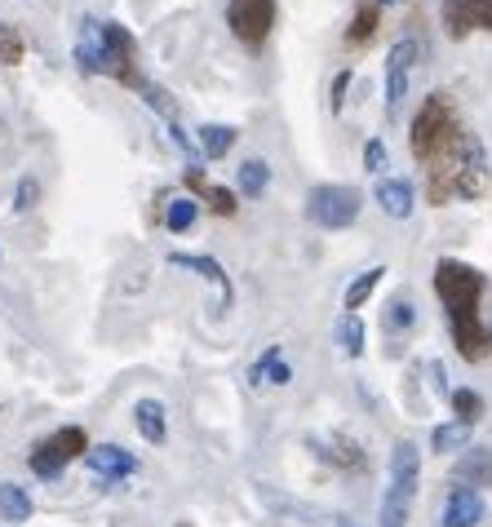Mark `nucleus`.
<instances>
[{
    "mask_svg": "<svg viewBox=\"0 0 492 527\" xmlns=\"http://www.w3.org/2000/svg\"><path fill=\"white\" fill-rule=\"evenodd\" d=\"M417 474H422V461H417V443L399 439L391 452V483L404 492H417Z\"/></svg>",
    "mask_w": 492,
    "mask_h": 527,
    "instance_id": "4468645a",
    "label": "nucleus"
},
{
    "mask_svg": "<svg viewBox=\"0 0 492 527\" xmlns=\"http://www.w3.org/2000/svg\"><path fill=\"white\" fill-rule=\"evenodd\" d=\"M377 23H382V9H377V0H364L360 14H355V23L346 27V45H364V40H373Z\"/></svg>",
    "mask_w": 492,
    "mask_h": 527,
    "instance_id": "412c9836",
    "label": "nucleus"
},
{
    "mask_svg": "<svg viewBox=\"0 0 492 527\" xmlns=\"http://www.w3.org/2000/svg\"><path fill=\"white\" fill-rule=\"evenodd\" d=\"M364 169H368V173H382V169H386V142H382V138H368V147H364Z\"/></svg>",
    "mask_w": 492,
    "mask_h": 527,
    "instance_id": "c756f323",
    "label": "nucleus"
},
{
    "mask_svg": "<svg viewBox=\"0 0 492 527\" xmlns=\"http://www.w3.org/2000/svg\"><path fill=\"white\" fill-rule=\"evenodd\" d=\"M470 430L457 426V421H448V426H435V434H430V448L435 452H453V448H466Z\"/></svg>",
    "mask_w": 492,
    "mask_h": 527,
    "instance_id": "b1692460",
    "label": "nucleus"
},
{
    "mask_svg": "<svg viewBox=\"0 0 492 527\" xmlns=\"http://www.w3.org/2000/svg\"><path fill=\"white\" fill-rule=\"evenodd\" d=\"M453 483H457V488H470V492L488 488V483H492V448L475 443V448L461 452V457H457V470H453Z\"/></svg>",
    "mask_w": 492,
    "mask_h": 527,
    "instance_id": "1a4fd4ad",
    "label": "nucleus"
},
{
    "mask_svg": "<svg viewBox=\"0 0 492 527\" xmlns=\"http://www.w3.org/2000/svg\"><path fill=\"white\" fill-rule=\"evenodd\" d=\"M231 147H235V129H231V124H204V129H200L204 160H222Z\"/></svg>",
    "mask_w": 492,
    "mask_h": 527,
    "instance_id": "6ab92c4d",
    "label": "nucleus"
},
{
    "mask_svg": "<svg viewBox=\"0 0 492 527\" xmlns=\"http://www.w3.org/2000/svg\"><path fill=\"white\" fill-rule=\"evenodd\" d=\"M275 14H280V0H227V23L231 36L244 49H262L275 31Z\"/></svg>",
    "mask_w": 492,
    "mask_h": 527,
    "instance_id": "39448f33",
    "label": "nucleus"
},
{
    "mask_svg": "<svg viewBox=\"0 0 492 527\" xmlns=\"http://www.w3.org/2000/svg\"><path fill=\"white\" fill-rule=\"evenodd\" d=\"M439 23L453 40H466L475 31H492V0H444Z\"/></svg>",
    "mask_w": 492,
    "mask_h": 527,
    "instance_id": "6e6552de",
    "label": "nucleus"
},
{
    "mask_svg": "<svg viewBox=\"0 0 492 527\" xmlns=\"http://www.w3.org/2000/svg\"><path fill=\"white\" fill-rule=\"evenodd\" d=\"M204 200H209V209H213V213H222V217H231V213H235V195L227 191V186H209V191H204Z\"/></svg>",
    "mask_w": 492,
    "mask_h": 527,
    "instance_id": "bb28decb",
    "label": "nucleus"
},
{
    "mask_svg": "<svg viewBox=\"0 0 492 527\" xmlns=\"http://www.w3.org/2000/svg\"><path fill=\"white\" fill-rule=\"evenodd\" d=\"M382 275H386V266H368V271H364L360 279H351V288H346V310L364 306L368 297H373V288L382 284Z\"/></svg>",
    "mask_w": 492,
    "mask_h": 527,
    "instance_id": "4be33fe9",
    "label": "nucleus"
},
{
    "mask_svg": "<svg viewBox=\"0 0 492 527\" xmlns=\"http://www.w3.org/2000/svg\"><path fill=\"white\" fill-rule=\"evenodd\" d=\"M333 337H337V346H342V355H351V359L364 355V319L355 315V310H346V315L337 319Z\"/></svg>",
    "mask_w": 492,
    "mask_h": 527,
    "instance_id": "f3484780",
    "label": "nucleus"
},
{
    "mask_svg": "<svg viewBox=\"0 0 492 527\" xmlns=\"http://www.w3.org/2000/svg\"><path fill=\"white\" fill-rule=\"evenodd\" d=\"M484 496L470 492V488H453L448 492V505H444V527H479L484 519Z\"/></svg>",
    "mask_w": 492,
    "mask_h": 527,
    "instance_id": "9b49d317",
    "label": "nucleus"
},
{
    "mask_svg": "<svg viewBox=\"0 0 492 527\" xmlns=\"http://www.w3.org/2000/svg\"><path fill=\"white\" fill-rule=\"evenodd\" d=\"M196 200H173L169 213H164V222H169V231H191V222H196Z\"/></svg>",
    "mask_w": 492,
    "mask_h": 527,
    "instance_id": "393cba45",
    "label": "nucleus"
},
{
    "mask_svg": "<svg viewBox=\"0 0 492 527\" xmlns=\"http://www.w3.org/2000/svg\"><path fill=\"white\" fill-rule=\"evenodd\" d=\"M133 421H138V434L147 443H164V434H169V426H164V403L160 399H138V408H133Z\"/></svg>",
    "mask_w": 492,
    "mask_h": 527,
    "instance_id": "2eb2a0df",
    "label": "nucleus"
},
{
    "mask_svg": "<svg viewBox=\"0 0 492 527\" xmlns=\"http://www.w3.org/2000/svg\"><path fill=\"white\" fill-rule=\"evenodd\" d=\"M408 324H413V306H408V297H399V302H391V315H386V333H399Z\"/></svg>",
    "mask_w": 492,
    "mask_h": 527,
    "instance_id": "cd10ccee",
    "label": "nucleus"
},
{
    "mask_svg": "<svg viewBox=\"0 0 492 527\" xmlns=\"http://www.w3.org/2000/svg\"><path fill=\"white\" fill-rule=\"evenodd\" d=\"M417 58H422V45L413 36L391 45V54H386V111H399V102L408 98V80H413Z\"/></svg>",
    "mask_w": 492,
    "mask_h": 527,
    "instance_id": "0eeeda50",
    "label": "nucleus"
},
{
    "mask_svg": "<svg viewBox=\"0 0 492 527\" xmlns=\"http://www.w3.org/2000/svg\"><path fill=\"white\" fill-rule=\"evenodd\" d=\"M36 200H40V182L36 178H23V182H18V195H14V209L27 213V209H36Z\"/></svg>",
    "mask_w": 492,
    "mask_h": 527,
    "instance_id": "c85d7f7f",
    "label": "nucleus"
},
{
    "mask_svg": "<svg viewBox=\"0 0 492 527\" xmlns=\"http://www.w3.org/2000/svg\"><path fill=\"white\" fill-rule=\"evenodd\" d=\"M266 182H271V164H266V160L253 155V160L240 164V195H244V200H258V195L266 191Z\"/></svg>",
    "mask_w": 492,
    "mask_h": 527,
    "instance_id": "aec40b11",
    "label": "nucleus"
},
{
    "mask_svg": "<svg viewBox=\"0 0 492 527\" xmlns=\"http://www.w3.org/2000/svg\"><path fill=\"white\" fill-rule=\"evenodd\" d=\"M178 527H191V523H178Z\"/></svg>",
    "mask_w": 492,
    "mask_h": 527,
    "instance_id": "473e14b6",
    "label": "nucleus"
},
{
    "mask_svg": "<svg viewBox=\"0 0 492 527\" xmlns=\"http://www.w3.org/2000/svg\"><path fill=\"white\" fill-rule=\"evenodd\" d=\"M333 527H360V523H355V519H346V514H337Z\"/></svg>",
    "mask_w": 492,
    "mask_h": 527,
    "instance_id": "2f4dec72",
    "label": "nucleus"
},
{
    "mask_svg": "<svg viewBox=\"0 0 492 527\" xmlns=\"http://www.w3.org/2000/svg\"><path fill=\"white\" fill-rule=\"evenodd\" d=\"M453 412H457V417H453L457 426H466V430H470L479 417H484V399H479L475 390L461 386V390H453Z\"/></svg>",
    "mask_w": 492,
    "mask_h": 527,
    "instance_id": "5701e85b",
    "label": "nucleus"
},
{
    "mask_svg": "<svg viewBox=\"0 0 492 527\" xmlns=\"http://www.w3.org/2000/svg\"><path fill=\"white\" fill-rule=\"evenodd\" d=\"M85 465L94 474H102V479H125V474L138 470V457H133V452H125L120 443H98V448L85 452Z\"/></svg>",
    "mask_w": 492,
    "mask_h": 527,
    "instance_id": "9d476101",
    "label": "nucleus"
},
{
    "mask_svg": "<svg viewBox=\"0 0 492 527\" xmlns=\"http://www.w3.org/2000/svg\"><path fill=\"white\" fill-rule=\"evenodd\" d=\"M85 452H89L85 430H80V426H63V430L49 434V439H40L27 461H32V474H40V479H58V474H63L76 457H85Z\"/></svg>",
    "mask_w": 492,
    "mask_h": 527,
    "instance_id": "423d86ee",
    "label": "nucleus"
},
{
    "mask_svg": "<svg viewBox=\"0 0 492 527\" xmlns=\"http://www.w3.org/2000/svg\"><path fill=\"white\" fill-rule=\"evenodd\" d=\"M360 209H364V195L342 182H320L306 195V217L315 226H324V231H346L360 217Z\"/></svg>",
    "mask_w": 492,
    "mask_h": 527,
    "instance_id": "20e7f679",
    "label": "nucleus"
},
{
    "mask_svg": "<svg viewBox=\"0 0 492 527\" xmlns=\"http://www.w3.org/2000/svg\"><path fill=\"white\" fill-rule=\"evenodd\" d=\"M351 71H337V80H333V111H342V102H346V89H351Z\"/></svg>",
    "mask_w": 492,
    "mask_h": 527,
    "instance_id": "7c9ffc66",
    "label": "nucleus"
},
{
    "mask_svg": "<svg viewBox=\"0 0 492 527\" xmlns=\"http://www.w3.org/2000/svg\"><path fill=\"white\" fill-rule=\"evenodd\" d=\"M408 147L413 160L426 173V200L430 204H453V200H479L488 191V155L484 142L466 129L457 102L448 89H435L422 98L408 129Z\"/></svg>",
    "mask_w": 492,
    "mask_h": 527,
    "instance_id": "f257e3e1",
    "label": "nucleus"
},
{
    "mask_svg": "<svg viewBox=\"0 0 492 527\" xmlns=\"http://www.w3.org/2000/svg\"><path fill=\"white\" fill-rule=\"evenodd\" d=\"M377 204H382V213H391V217H413V186H408L404 178H382L377 182Z\"/></svg>",
    "mask_w": 492,
    "mask_h": 527,
    "instance_id": "ddd939ff",
    "label": "nucleus"
},
{
    "mask_svg": "<svg viewBox=\"0 0 492 527\" xmlns=\"http://www.w3.org/2000/svg\"><path fill=\"white\" fill-rule=\"evenodd\" d=\"M169 262L173 266H187V271H196V275H204L213 288H218V302L222 306H231V279H227V271H222L213 257H204V253H169Z\"/></svg>",
    "mask_w": 492,
    "mask_h": 527,
    "instance_id": "f8f14e48",
    "label": "nucleus"
},
{
    "mask_svg": "<svg viewBox=\"0 0 492 527\" xmlns=\"http://www.w3.org/2000/svg\"><path fill=\"white\" fill-rule=\"evenodd\" d=\"M0 519H9V523L32 519V496L18 488V483H0Z\"/></svg>",
    "mask_w": 492,
    "mask_h": 527,
    "instance_id": "a211bd4d",
    "label": "nucleus"
},
{
    "mask_svg": "<svg viewBox=\"0 0 492 527\" xmlns=\"http://www.w3.org/2000/svg\"><path fill=\"white\" fill-rule=\"evenodd\" d=\"M76 67L85 76H111L129 89H142L138 71V40L129 36L120 23H102V18L85 14L80 18V40H76Z\"/></svg>",
    "mask_w": 492,
    "mask_h": 527,
    "instance_id": "7ed1b4c3",
    "label": "nucleus"
},
{
    "mask_svg": "<svg viewBox=\"0 0 492 527\" xmlns=\"http://www.w3.org/2000/svg\"><path fill=\"white\" fill-rule=\"evenodd\" d=\"M488 293V279L475 266L457 262V257H439L435 266V297L444 302L448 328H453V346L461 359L470 364H484L492 355V328L479 315V302Z\"/></svg>",
    "mask_w": 492,
    "mask_h": 527,
    "instance_id": "f03ea898",
    "label": "nucleus"
},
{
    "mask_svg": "<svg viewBox=\"0 0 492 527\" xmlns=\"http://www.w3.org/2000/svg\"><path fill=\"white\" fill-rule=\"evenodd\" d=\"M0 62H5V67L23 62V36H18L9 23H0Z\"/></svg>",
    "mask_w": 492,
    "mask_h": 527,
    "instance_id": "a878e982",
    "label": "nucleus"
},
{
    "mask_svg": "<svg viewBox=\"0 0 492 527\" xmlns=\"http://www.w3.org/2000/svg\"><path fill=\"white\" fill-rule=\"evenodd\" d=\"M408 510H413V492L395 488L386 483V496H382V510H377V523L382 527H408Z\"/></svg>",
    "mask_w": 492,
    "mask_h": 527,
    "instance_id": "dca6fc26",
    "label": "nucleus"
}]
</instances>
